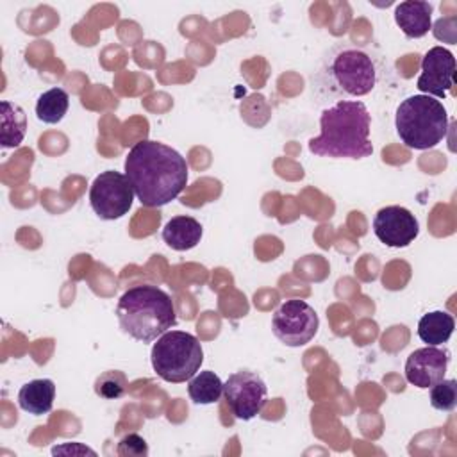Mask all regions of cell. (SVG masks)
I'll list each match as a JSON object with an SVG mask.
<instances>
[{
  "label": "cell",
  "mask_w": 457,
  "mask_h": 457,
  "mask_svg": "<svg viewBox=\"0 0 457 457\" xmlns=\"http://www.w3.org/2000/svg\"><path fill=\"white\" fill-rule=\"evenodd\" d=\"M125 175L145 207H162L175 200L187 184V162L171 146L141 139L125 157Z\"/></svg>",
  "instance_id": "1"
},
{
  "label": "cell",
  "mask_w": 457,
  "mask_h": 457,
  "mask_svg": "<svg viewBox=\"0 0 457 457\" xmlns=\"http://www.w3.org/2000/svg\"><path fill=\"white\" fill-rule=\"evenodd\" d=\"M371 116L361 100H339L320 116V136L309 141L314 155L362 159L373 154Z\"/></svg>",
  "instance_id": "2"
},
{
  "label": "cell",
  "mask_w": 457,
  "mask_h": 457,
  "mask_svg": "<svg viewBox=\"0 0 457 457\" xmlns=\"http://www.w3.org/2000/svg\"><path fill=\"white\" fill-rule=\"evenodd\" d=\"M120 328L141 343H152L177 323L171 296L157 286L139 284L127 289L116 305Z\"/></svg>",
  "instance_id": "3"
},
{
  "label": "cell",
  "mask_w": 457,
  "mask_h": 457,
  "mask_svg": "<svg viewBox=\"0 0 457 457\" xmlns=\"http://www.w3.org/2000/svg\"><path fill=\"white\" fill-rule=\"evenodd\" d=\"M395 127L405 146L428 150L445 139L448 130V112L437 98L412 95L398 105Z\"/></svg>",
  "instance_id": "4"
},
{
  "label": "cell",
  "mask_w": 457,
  "mask_h": 457,
  "mask_svg": "<svg viewBox=\"0 0 457 457\" xmlns=\"http://www.w3.org/2000/svg\"><path fill=\"white\" fill-rule=\"evenodd\" d=\"M150 361L154 371L162 380L180 384L198 373L204 361V350L193 334L166 330L155 339Z\"/></svg>",
  "instance_id": "5"
},
{
  "label": "cell",
  "mask_w": 457,
  "mask_h": 457,
  "mask_svg": "<svg viewBox=\"0 0 457 457\" xmlns=\"http://www.w3.org/2000/svg\"><path fill=\"white\" fill-rule=\"evenodd\" d=\"M328 87L339 95L364 96L371 93L378 80V66L375 57L357 46H343L336 50L325 70Z\"/></svg>",
  "instance_id": "6"
},
{
  "label": "cell",
  "mask_w": 457,
  "mask_h": 457,
  "mask_svg": "<svg viewBox=\"0 0 457 457\" xmlns=\"http://www.w3.org/2000/svg\"><path fill=\"white\" fill-rule=\"evenodd\" d=\"M134 189L125 173L107 170L95 177L89 189V204L102 220H118L129 212L134 202Z\"/></svg>",
  "instance_id": "7"
},
{
  "label": "cell",
  "mask_w": 457,
  "mask_h": 457,
  "mask_svg": "<svg viewBox=\"0 0 457 457\" xmlns=\"http://www.w3.org/2000/svg\"><path fill=\"white\" fill-rule=\"evenodd\" d=\"M320 320L316 311L303 300H286L271 318L275 337L286 346L296 348L307 345L318 332Z\"/></svg>",
  "instance_id": "8"
},
{
  "label": "cell",
  "mask_w": 457,
  "mask_h": 457,
  "mask_svg": "<svg viewBox=\"0 0 457 457\" xmlns=\"http://www.w3.org/2000/svg\"><path fill=\"white\" fill-rule=\"evenodd\" d=\"M223 396L232 414L237 420L248 421L262 411L268 400V387L257 373L241 370L227 378L223 384Z\"/></svg>",
  "instance_id": "9"
},
{
  "label": "cell",
  "mask_w": 457,
  "mask_h": 457,
  "mask_svg": "<svg viewBox=\"0 0 457 457\" xmlns=\"http://www.w3.org/2000/svg\"><path fill=\"white\" fill-rule=\"evenodd\" d=\"M455 84V57L443 46H432L421 61L416 87L428 96L445 98Z\"/></svg>",
  "instance_id": "10"
},
{
  "label": "cell",
  "mask_w": 457,
  "mask_h": 457,
  "mask_svg": "<svg viewBox=\"0 0 457 457\" xmlns=\"http://www.w3.org/2000/svg\"><path fill=\"white\" fill-rule=\"evenodd\" d=\"M373 232L386 246L403 248L416 239L420 225L409 209L387 205L377 211L373 218Z\"/></svg>",
  "instance_id": "11"
},
{
  "label": "cell",
  "mask_w": 457,
  "mask_h": 457,
  "mask_svg": "<svg viewBox=\"0 0 457 457\" xmlns=\"http://www.w3.org/2000/svg\"><path fill=\"white\" fill-rule=\"evenodd\" d=\"M450 353L437 346H423L414 350L405 361V378L409 384L428 389L445 378Z\"/></svg>",
  "instance_id": "12"
},
{
  "label": "cell",
  "mask_w": 457,
  "mask_h": 457,
  "mask_svg": "<svg viewBox=\"0 0 457 457\" xmlns=\"http://www.w3.org/2000/svg\"><path fill=\"white\" fill-rule=\"evenodd\" d=\"M432 4L425 0H405L395 9V21L400 30L411 37H423L432 27Z\"/></svg>",
  "instance_id": "13"
},
{
  "label": "cell",
  "mask_w": 457,
  "mask_h": 457,
  "mask_svg": "<svg viewBox=\"0 0 457 457\" xmlns=\"http://www.w3.org/2000/svg\"><path fill=\"white\" fill-rule=\"evenodd\" d=\"M55 398V384L50 378H34L18 391V405L34 416L50 412Z\"/></svg>",
  "instance_id": "14"
},
{
  "label": "cell",
  "mask_w": 457,
  "mask_h": 457,
  "mask_svg": "<svg viewBox=\"0 0 457 457\" xmlns=\"http://www.w3.org/2000/svg\"><path fill=\"white\" fill-rule=\"evenodd\" d=\"M202 232L200 221L193 216H173L162 228V239L170 248L184 252L200 243Z\"/></svg>",
  "instance_id": "15"
},
{
  "label": "cell",
  "mask_w": 457,
  "mask_h": 457,
  "mask_svg": "<svg viewBox=\"0 0 457 457\" xmlns=\"http://www.w3.org/2000/svg\"><path fill=\"white\" fill-rule=\"evenodd\" d=\"M0 107V145L4 148H16L21 145L27 132V114L20 105L9 100H2Z\"/></svg>",
  "instance_id": "16"
},
{
  "label": "cell",
  "mask_w": 457,
  "mask_h": 457,
  "mask_svg": "<svg viewBox=\"0 0 457 457\" xmlns=\"http://www.w3.org/2000/svg\"><path fill=\"white\" fill-rule=\"evenodd\" d=\"M455 328V320L445 311H432L420 318L418 336L428 346H439L446 343Z\"/></svg>",
  "instance_id": "17"
},
{
  "label": "cell",
  "mask_w": 457,
  "mask_h": 457,
  "mask_svg": "<svg viewBox=\"0 0 457 457\" xmlns=\"http://www.w3.org/2000/svg\"><path fill=\"white\" fill-rule=\"evenodd\" d=\"M187 393L195 403H216L223 395V382L214 371H200L187 380Z\"/></svg>",
  "instance_id": "18"
},
{
  "label": "cell",
  "mask_w": 457,
  "mask_h": 457,
  "mask_svg": "<svg viewBox=\"0 0 457 457\" xmlns=\"http://www.w3.org/2000/svg\"><path fill=\"white\" fill-rule=\"evenodd\" d=\"M70 105V96L62 87H52L39 95L36 102V116L39 121L54 125L59 123Z\"/></svg>",
  "instance_id": "19"
},
{
  "label": "cell",
  "mask_w": 457,
  "mask_h": 457,
  "mask_svg": "<svg viewBox=\"0 0 457 457\" xmlns=\"http://www.w3.org/2000/svg\"><path fill=\"white\" fill-rule=\"evenodd\" d=\"M127 377L120 370H109L96 377L95 380V393L105 400L121 398L127 391Z\"/></svg>",
  "instance_id": "20"
},
{
  "label": "cell",
  "mask_w": 457,
  "mask_h": 457,
  "mask_svg": "<svg viewBox=\"0 0 457 457\" xmlns=\"http://www.w3.org/2000/svg\"><path fill=\"white\" fill-rule=\"evenodd\" d=\"M430 405L437 411L448 412L457 405V382L453 378L439 380L430 387Z\"/></svg>",
  "instance_id": "21"
},
{
  "label": "cell",
  "mask_w": 457,
  "mask_h": 457,
  "mask_svg": "<svg viewBox=\"0 0 457 457\" xmlns=\"http://www.w3.org/2000/svg\"><path fill=\"white\" fill-rule=\"evenodd\" d=\"M118 453L120 455H136V457H143L148 455V445L146 441L137 436V434H127L125 437H121V441L118 443Z\"/></svg>",
  "instance_id": "22"
},
{
  "label": "cell",
  "mask_w": 457,
  "mask_h": 457,
  "mask_svg": "<svg viewBox=\"0 0 457 457\" xmlns=\"http://www.w3.org/2000/svg\"><path fill=\"white\" fill-rule=\"evenodd\" d=\"M52 453L55 455V453H89V455H96V452L95 450H91V448H87V446H82V445H79V443H75V445H64V446H55L54 450H52Z\"/></svg>",
  "instance_id": "23"
}]
</instances>
